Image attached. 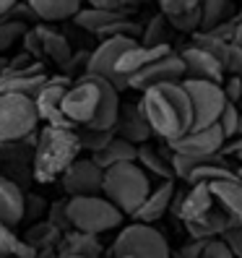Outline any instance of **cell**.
I'll use <instances>...</instances> for the list:
<instances>
[{
  "instance_id": "6da1fadb",
  "label": "cell",
  "mask_w": 242,
  "mask_h": 258,
  "mask_svg": "<svg viewBox=\"0 0 242 258\" xmlns=\"http://www.w3.org/2000/svg\"><path fill=\"white\" fill-rule=\"evenodd\" d=\"M120 89L107 81L104 76L97 73H81L73 79L68 92L63 97V110L65 115L78 125H92V128H115L117 115H120Z\"/></svg>"
},
{
  "instance_id": "7a4b0ae2",
  "label": "cell",
  "mask_w": 242,
  "mask_h": 258,
  "mask_svg": "<svg viewBox=\"0 0 242 258\" xmlns=\"http://www.w3.org/2000/svg\"><path fill=\"white\" fill-rule=\"evenodd\" d=\"M141 104L156 136L172 141L193 128V102L183 81H164L141 92Z\"/></svg>"
},
{
  "instance_id": "3957f363",
  "label": "cell",
  "mask_w": 242,
  "mask_h": 258,
  "mask_svg": "<svg viewBox=\"0 0 242 258\" xmlns=\"http://www.w3.org/2000/svg\"><path fill=\"white\" fill-rule=\"evenodd\" d=\"M81 139L75 128H60V125H47L34 144L32 154V175L37 183H55L63 175L73 159L81 154Z\"/></svg>"
},
{
  "instance_id": "277c9868",
  "label": "cell",
  "mask_w": 242,
  "mask_h": 258,
  "mask_svg": "<svg viewBox=\"0 0 242 258\" xmlns=\"http://www.w3.org/2000/svg\"><path fill=\"white\" fill-rule=\"evenodd\" d=\"M151 175L143 170L138 159L133 162H117L104 170V185L102 193L123 211V214L133 217L135 211L143 206V201L151 193Z\"/></svg>"
},
{
  "instance_id": "5b68a950",
  "label": "cell",
  "mask_w": 242,
  "mask_h": 258,
  "mask_svg": "<svg viewBox=\"0 0 242 258\" xmlns=\"http://www.w3.org/2000/svg\"><path fill=\"white\" fill-rule=\"evenodd\" d=\"M68 214L70 224L86 232H110L123 224V211H120L104 193H89V196H70L68 199Z\"/></svg>"
},
{
  "instance_id": "8992f818",
  "label": "cell",
  "mask_w": 242,
  "mask_h": 258,
  "mask_svg": "<svg viewBox=\"0 0 242 258\" xmlns=\"http://www.w3.org/2000/svg\"><path fill=\"white\" fill-rule=\"evenodd\" d=\"M110 255L117 258H167L170 255V242L151 222L135 219L133 224L123 227L120 235L115 237Z\"/></svg>"
},
{
  "instance_id": "52a82bcc",
  "label": "cell",
  "mask_w": 242,
  "mask_h": 258,
  "mask_svg": "<svg viewBox=\"0 0 242 258\" xmlns=\"http://www.w3.org/2000/svg\"><path fill=\"white\" fill-rule=\"evenodd\" d=\"M39 120L34 97L21 92H0V144L26 139L37 131Z\"/></svg>"
},
{
  "instance_id": "ba28073f",
  "label": "cell",
  "mask_w": 242,
  "mask_h": 258,
  "mask_svg": "<svg viewBox=\"0 0 242 258\" xmlns=\"http://www.w3.org/2000/svg\"><path fill=\"white\" fill-rule=\"evenodd\" d=\"M183 84L193 102V128L214 125L224 110V104L229 102L224 94V86L216 81H203V79H185Z\"/></svg>"
},
{
  "instance_id": "9c48e42d",
  "label": "cell",
  "mask_w": 242,
  "mask_h": 258,
  "mask_svg": "<svg viewBox=\"0 0 242 258\" xmlns=\"http://www.w3.org/2000/svg\"><path fill=\"white\" fill-rule=\"evenodd\" d=\"M135 42H138V39H133V37H104V39L99 42V47L89 55L86 73L104 76V79L112 81L120 92L130 89L128 79H125V76H120V71H117V60H120V55H123L130 44H135Z\"/></svg>"
},
{
  "instance_id": "30bf717a",
  "label": "cell",
  "mask_w": 242,
  "mask_h": 258,
  "mask_svg": "<svg viewBox=\"0 0 242 258\" xmlns=\"http://www.w3.org/2000/svg\"><path fill=\"white\" fill-rule=\"evenodd\" d=\"M70 84H73V76H52V79H47V84L37 92V97H34L37 110H39V117L47 125L75 128V123L63 110V97H65Z\"/></svg>"
},
{
  "instance_id": "8fae6325",
  "label": "cell",
  "mask_w": 242,
  "mask_h": 258,
  "mask_svg": "<svg viewBox=\"0 0 242 258\" xmlns=\"http://www.w3.org/2000/svg\"><path fill=\"white\" fill-rule=\"evenodd\" d=\"M60 183L68 196H89V193H102L104 185V167L97 164L94 157H78L73 159L70 167L60 175Z\"/></svg>"
},
{
  "instance_id": "7c38bea8",
  "label": "cell",
  "mask_w": 242,
  "mask_h": 258,
  "mask_svg": "<svg viewBox=\"0 0 242 258\" xmlns=\"http://www.w3.org/2000/svg\"><path fill=\"white\" fill-rule=\"evenodd\" d=\"M226 144V136L219 123L206 125V128H190L188 133L177 136V139L167 141L170 151H180V154H190V157H208V154H219Z\"/></svg>"
},
{
  "instance_id": "4fadbf2b",
  "label": "cell",
  "mask_w": 242,
  "mask_h": 258,
  "mask_svg": "<svg viewBox=\"0 0 242 258\" xmlns=\"http://www.w3.org/2000/svg\"><path fill=\"white\" fill-rule=\"evenodd\" d=\"M24 44H26V52H32L34 57H47L60 68H63L73 55L68 39L63 34H57L55 29L44 26V24H37L34 29H29L24 34Z\"/></svg>"
},
{
  "instance_id": "5bb4252c",
  "label": "cell",
  "mask_w": 242,
  "mask_h": 258,
  "mask_svg": "<svg viewBox=\"0 0 242 258\" xmlns=\"http://www.w3.org/2000/svg\"><path fill=\"white\" fill-rule=\"evenodd\" d=\"M164 81H185V63H183V57L175 55V52L154 60V63L146 66L138 73H133L130 76V89L146 92V89L164 84Z\"/></svg>"
},
{
  "instance_id": "9a60e30c",
  "label": "cell",
  "mask_w": 242,
  "mask_h": 258,
  "mask_svg": "<svg viewBox=\"0 0 242 258\" xmlns=\"http://www.w3.org/2000/svg\"><path fill=\"white\" fill-rule=\"evenodd\" d=\"M216 206L214 201V193H211L208 183H190L188 190H175V199H172V217L183 219V222H190V219H198L203 217L206 211H211Z\"/></svg>"
},
{
  "instance_id": "2e32d148",
  "label": "cell",
  "mask_w": 242,
  "mask_h": 258,
  "mask_svg": "<svg viewBox=\"0 0 242 258\" xmlns=\"http://www.w3.org/2000/svg\"><path fill=\"white\" fill-rule=\"evenodd\" d=\"M180 57L185 63V79H203V81H216V84L226 79V66L221 60L193 42L180 52Z\"/></svg>"
},
{
  "instance_id": "e0dca14e",
  "label": "cell",
  "mask_w": 242,
  "mask_h": 258,
  "mask_svg": "<svg viewBox=\"0 0 242 258\" xmlns=\"http://www.w3.org/2000/svg\"><path fill=\"white\" fill-rule=\"evenodd\" d=\"M115 133L123 136V139L133 141V144H146L151 139V133H154V128H151L148 117H146V110L141 102L135 104H123L120 107V115H117V123H115Z\"/></svg>"
},
{
  "instance_id": "ac0fdd59",
  "label": "cell",
  "mask_w": 242,
  "mask_h": 258,
  "mask_svg": "<svg viewBox=\"0 0 242 258\" xmlns=\"http://www.w3.org/2000/svg\"><path fill=\"white\" fill-rule=\"evenodd\" d=\"M104 253V245L99 235L78 230V227H70L68 232H63L57 242V255L63 258H97Z\"/></svg>"
},
{
  "instance_id": "d6986e66",
  "label": "cell",
  "mask_w": 242,
  "mask_h": 258,
  "mask_svg": "<svg viewBox=\"0 0 242 258\" xmlns=\"http://www.w3.org/2000/svg\"><path fill=\"white\" fill-rule=\"evenodd\" d=\"M170 52H172L170 44H156V47H148V44L135 42V44H130V47H128L123 55H120L117 71H120V76H125L128 84H130V76H133V73L143 71L146 66H151L154 60H159V57H164V55H170Z\"/></svg>"
},
{
  "instance_id": "ffe728a7",
  "label": "cell",
  "mask_w": 242,
  "mask_h": 258,
  "mask_svg": "<svg viewBox=\"0 0 242 258\" xmlns=\"http://www.w3.org/2000/svg\"><path fill=\"white\" fill-rule=\"evenodd\" d=\"M208 188L214 193L216 206H221L234 222L242 224V177L237 172L226 175V177H219V180H211Z\"/></svg>"
},
{
  "instance_id": "44dd1931",
  "label": "cell",
  "mask_w": 242,
  "mask_h": 258,
  "mask_svg": "<svg viewBox=\"0 0 242 258\" xmlns=\"http://www.w3.org/2000/svg\"><path fill=\"white\" fill-rule=\"evenodd\" d=\"M26 214V193L8 175H0V219L8 224H21Z\"/></svg>"
},
{
  "instance_id": "7402d4cb",
  "label": "cell",
  "mask_w": 242,
  "mask_h": 258,
  "mask_svg": "<svg viewBox=\"0 0 242 258\" xmlns=\"http://www.w3.org/2000/svg\"><path fill=\"white\" fill-rule=\"evenodd\" d=\"M175 177L172 180H159L156 188H151L148 199L143 201V206L133 214V219H141V222H151L154 224L156 219H162L164 214L170 211L172 199H175Z\"/></svg>"
},
{
  "instance_id": "603a6c76",
  "label": "cell",
  "mask_w": 242,
  "mask_h": 258,
  "mask_svg": "<svg viewBox=\"0 0 242 258\" xmlns=\"http://www.w3.org/2000/svg\"><path fill=\"white\" fill-rule=\"evenodd\" d=\"M232 224H237V222H234L229 214H226V211H224L221 206H214L211 211H206L203 217L185 222V230H188V235H190V237H203V240H208V237L224 235Z\"/></svg>"
},
{
  "instance_id": "cb8c5ba5",
  "label": "cell",
  "mask_w": 242,
  "mask_h": 258,
  "mask_svg": "<svg viewBox=\"0 0 242 258\" xmlns=\"http://www.w3.org/2000/svg\"><path fill=\"white\" fill-rule=\"evenodd\" d=\"M125 16H128V8H94V6H89V8H81L75 13L73 21H75V26L86 29V32L99 34L104 26H110L112 21L125 19Z\"/></svg>"
},
{
  "instance_id": "d4e9b609",
  "label": "cell",
  "mask_w": 242,
  "mask_h": 258,
  "mask_svg": "<svg viewBox=\"0 0 242 258\" xmlns=\"http://www.w3.org/2000/svg\"><path fill=\"white\" fill-rule=\"evenodd\" d=\"M84 3L86 0H29V6L37 11L39 21H44V24L73 19L84 8Z\"/></svg>"
},
{
  "instance_id": "484cf974",
  "label": "cell",
  "mask_w": 242,
  "mask_h": 258,
  "mask_svg": "<svg viewBox=\"0 0 242 258\" xmlns=\"http://www.w3.org/2000/svg\"><path fill=\"white\" fill-rule=\"evenodd\" d=\"M92 157L97 159V164H102L104 170H107V167H112L117 162H133V159H138V144H133V141H128V139H123V136L115 133V139L104 149L94 151Z\"/></svg>"
},
{
  "instance_id": "4316f807",
  "label": "cell",
  "mask_w": 242,
  "mask_h": 258,
  "mask_svg": "<svg viewBox=\"0 0 242 258\" xmlns=\"http://www.w3.org/2000/svg\"><path fill=\"white\" fill-rule=\"evenodd\" d=\"M138 162L143 164V170H146L151 177H159V180H172V177H175L172 157L162 154V151L154 149L148 141L138 146ZM175 180H177V177H175Z\"/></svg>"
},
{
  "instance_id": "83f0119b",
  "label": "cell",
  "mask_w": 242,
  "mask_h": 258,
  "mask_svg": "<svg viewBox=\"0 0 242 258\" xmlns=\"http://www.w3.org/2000/svg\"><path fill=\"white\" fill-rule=\"evenodd\" d=\"M60 237H63V230H60V227H55L50 219L34 222V224L26 230V235H24V240L29 242V245L37 248V255H39L42 250H57Z\"/></svg>"
},
{
  "instance_id": "f1b7e54d",
  "label": "cell",
  "mask_w": 242,
  "mask_h": 258,
  "mask_svg": "<svg viewBox=\"0 0 242 258\" xmlns=\"http://www.w3.org/2000/svg\"><path fill=\"white\" fill-rule=\"evenodd\" d=\"M0 255H16V258H34L37 248L29 245L24 237L16 235V224H8L0 219Z\"/></svg>"
},
{
  "instance_id": "f546056e",
  "label": "cell",
  "mask_w": 242,
  "mask_h": 258,
  "mask_svg": "<svg viewBox=\"0 0 242 258\" xmlns=\"http://www.w3.org/2000/svg\"><path fill=\"white\" fill-rule=\"evenodd\" d=\"M193 44H198L203 47L206 52H211L214 57H219L221 63L226 66V60H229V52H232V42L229 39H221L219 34H214L211 29H198V32H193Z\"/></svg>"
},
{
  "instance_id": "4dcf8cb0",
  "label": "cell",
  "mask_w": 242,
  "mask_h": 258,
  "mask_svg": "<svg viewBox=\"0 0 242 258\" xmlns=\"http://www.w3.org/2000/svg\"><path fill=\"white\" fill-rule=\"evenodd\" d=\"M170 19H167V13H156V16H151L148 24L143 26V34H141V44H148V47H156V44H170Z\"/></svg>"
},
{
  "instance_id": "1f68e13d",
  "label": "cell",
  "mask_w": 242,
  "mask_h": 258,
  "mask_svg": "<svg viewBox=\"0 0 242 258\" xmlns=\"http://www.w3.org/2000/svg\"><path fill=\"white\" fill-rule=\"evenodd\" d=\"M201 16H203L201 29H214L216 24L234 16V0H201Z\"/></svg>"
},
{
  "instance_id": "d6a6232c",
  "label": "cell",
  "mask_w": 242,
  "mask_h": 258,
  "mask_svg": "<svg viewBox=\"0 0 242 258\" xmlns=\"http://www.w3.org/2000/svg\"><path fill=\"white\" fill-rule=\"evenodd\" d=\"M78 139H81V146L86 151H99L104 149L112 139H115V128H92V125H78Z\"/></svg>"
},
{
  "instance_id": "836d02e7",
  "label": "cell",
  "mask_w": 242,
  "mask_h": 258,
  "mask_svg": "<svg viewBox=\"0 0 242 258\" xmlns=\"http://www.w3.org/2000/svg\"><path fill=\"white\" fill-rule=\"evenodd\" d=\"M170 24L175 32L180 34H193V32H198V29L203 26V16H201V6H195V8H188V11H180V13H170Z\"/></svg>"
},
{
  "instance_id": "e575fe53",
  "label": "cell",
  "mask_w": 242,
  "mask_h": 258,
  "mask_svg": "<svg viewBox=\"0 0 242 258\" xmlns=\"http://www.w3.org/2000/svg\"><path fill=\"white\" fill-rule=\"evenodd\" d=\"M26 34V24L21 19H0V52L11 50Z\"/></svg>"
},
{
  "instance_id": "d590c367",
  "label": "cell",
  "mask_w": 242,
  "mask_h": 258,
  "mask_svg": "<svg viewBox=\"0 0 242 258\" xmlns=\"http://www.w3.org/2000/svg\"><path fill=\"white\" fill-rule=\"evenodd\" d=\"M216 123L221 125L224 136L226 139H234V136H239V107H237V102H226L224 104V110L219 115Z\"/></svg>"
},
{
  "instance_id": "8d00e7d4",
  "label": "cell",
  "mask_w": 242,
  "mask_h": 258,
  "mask_svg": "<svg viewBox=\"0 0 242 258\" xmlns=\"http://www.w3.org/2000/svg\"><path fill=\"white\" fill-rule=\"evenodd\" d=\"M47 219L55 224V227H60L63 232H68L70 230V214H68V199H60V201H52L50 204V209H47Z\"/></svg>"
},
{
  "instance_id": "74e56055",
  "label": "cell",
  "mask_w": 242,
  "mask_h": 258,
  "mask_svg": "<svg viewBox=\"0 0 242 258\" xmlns=\"http://www.w3.org/2000/svg\"><path fill=\"white\" fill-rule=\"evenodd\" d=\"M203 258H234V250L221 235H216V237H208L203 248Z\"/></svg>"
},
{
  "instance_id": "f35d334b",
  "label": "cell",
  "mask_w": 242,
  "mask_h": 258,
  "mask_svg": "<svg viewBox=\"0 0 242 258\" xmlns=\"http://www.w3.org/2000/svg\"><path fill=\"white\" fill-rule=\"evenodd\" d=\"M47 201L42 199V196H34V193H26V214H24V219H32V222H37V217H42V214H47Z\"/></svg>"
},
{
  "instance_id": "ab89813d",
  "label": "cell",
  "mask_w": 242,
  "mask_h": 258,
  "mask_svg": "<svg viewBox=\"0 0 242 258\" xmlns=\"http://www.w3.org/2000/svg\"><path fill=\"white\" fill-rule=\"evenodd\" d=\"M221 86H224V94H226L229 102H239L242 99V79H239V76L226 73V79L221 81Z\"/></svg>"
},
{
  "instance_id": "60d3db41",
  "label": "cell",
  "mask_w": 242,
  "mask_h": 258,
  "mask_svg": "<svg viewBox=\"0 0 242 258\" xmlns=\"http://www.w3.org/2000/svg\"><path fill=\"white\" fill-rule=\"evenodd\" d=\"M206 242H208V240H203V237H190L185 245L177 250V255H183V258H203Z\"/></svg>"
},
{
  "instance_id": "b9f144b4",
  "label": "cell",
  "mask_w": 242,
  "mask_h": 258,
  "mask_svg": "<svg viewBox=\"0 0 242 258\" xmlns=\"http://www.w3.org/2000/svg\"><path fill=\"white\" fill-rule=\"evenodd\" d=\"M226 242H229V248L234 250V255L237 258H242V224L237 222V224H232L229 230H226L224 235H221Z\"/></svg>"
},
{
  "instance_id": "7bdbcfd3",
  "label": "cell",
  "mask_w": 242,
  "mask_h": 258,
  "mask_svg": "<svg viewBox=\"0 0 242 258\" xmlns=\"http://www.w3.org/2000/svg\"><path fill=\"white\" fill-rule=\"evenodd\" d=\"M201 6V0H159V8L167 13H180V11H188V8H195Z\"/></svg>"
},
{
  "instance_id": "ee69618b",
  "label": "cell",
  "mask_w": 242,
  "mask_h": 258,
  "mask_svg": "<svg viewBox=\"0 0 242 258\" xmlns=\"http://www.w3.org/2000/svg\"><path fill=\"white\" fill-rule=\"evenodd\" d=\"M226 73H234L242 79V47H237V44H232L229 60H226Z\"/></svg>"
},
{
  "instance_id": "f6af8a7d",
  "label": "cell",
  "mask_w": 242,
  "mask_h": 258,
  "mask_svg": "<svg viewBox=\"0 0 242 258\" xmlns=\"http://www.w3.org/2000/svg\"><path fill=\"white\" fill-rule=\"evenodd\" d=\"M221 151H224L226 157H229V154H234V157L242 162V136H237V139H234V144H229V141H226Z\"/></svg>"
},
{
  "instance_id": "bcb514c9",
  "label": "cell",
  "mask_w": 242,
  "mask_h": 258,
  "mask_svg": "<svg viewBox=\"0 0 242 258\" xmlns=\"http://www.w3.org/2000/svg\"><path fill=\"white\" fill-rule=\"evenodd\" d=\"M89 6H94V8H125L120 0H86Z\"/></svg>"
},
{
  "instance_id": "7dc6e473",
  "label": "cell",
  "mask_w": 242,
  "mask_h": 258,
  "mask_svg": "<svg viewBox=\"0 0 242 258\" xmlns=\"http://www.w3.org/2000/svg\"><path fill=\"white\" fill-rule=\"evenodd\" d=\"M16 3H19V0H0V19H8Z\"/></svg>"
},
{
  "instance_id": "c3c4849f",
  "label": "cell",
  "mask_w": 242,
  "mask_h": 258,
  "mask_svg": "<svg viewBox=\"0 0 242 258\" xmlns=\"http://www.w3.org/2000/svg\"><path fill=\"white\" fill-rule=\"evenodd\" d=\"M232 44L242 47V21H237V32H234V39H232Z\"/></svg>"
},
{
  "instance_id": "681fc988",
  "label": "cell",
  "mask_w": 242,
  "mask_h": 258,
  "mask_svg": "<svg viewBox=\"0 0 242 258\" xmlns=\"http://www.w3.org/2000/svg\"><path fill=\"white\" fill-rule=\"evenodd\" d=\"M120 3H123L125 8H135V6H141L143 0H120Z\"/></svg>"
},
{
  "instance_id": "f907efd6",
  "label": "cell",
  "mask_w": 242,
  "mask_h": 258,
  "mask_svg": "<svg viewBox=\"0 0 242 258\" xmlns=\"http://www.w3.org/2000/svg\"><path fill=\"white\" fill-rule=\"evenodd\" d=\"M237 107H239V136H242V99L237 102Z\"/></svg>"
},
{
  "instance_id": "816d5d0a",
  "label": "cell",
  "mask_w": 242,
  "mask_h": 258,
  "mask_svg": "<svg viewBox=\"0 0 242 258\" xmlns=\"http://www.w3.org/2000/svg\"><path fill=\"white\" fill-rule=\"evenodd\" d=\"M234 19H237V21H242V11H239V13H237V16H234Z\"/></svg>"
},
{
  "instance_id": "f5cc1de1",
  "label": "cell",
  "mask_w": 242,
  "mask_h": 258,
  "mask_svg": "<svg viewBox=\"0 0 242 258\" xmlns=\"http://www.w3.org/2000/svg\"><path fill=\"white\" fill-rule=\"evenodd\" d=\"M237 175H239V177H242V167H239V170H237Z\"/></svg>"
},
{
  "instance_id": "db71d44e",
  "label": "cell",
  "mask_w": 242,
  "mask_h": 258,
  "mask_svg": "<svg viewBox=\"0 0 242 258\" xmlns=\"http://www.w3.org/2000/svg\"><path fill=\"white\" fill-rule=\"evenodd\" d=\"M3 63H6V60H0V66H3Z\"/></svg>"
}]
</instances>
